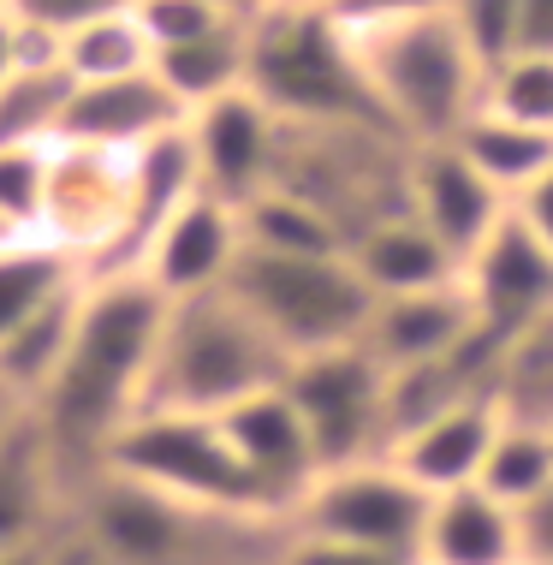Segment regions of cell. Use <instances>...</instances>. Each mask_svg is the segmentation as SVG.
Segmentation results:
<instances>
[{
	"label": "cell",
	"mask_w": 553,
	"mask_h": 565,
	"mask_svg": "<svg viewBox=\"0 0 553 565\" xmlns=\"http://www.w3.org/2000/svg\"><path fill=\"white\" fill-rule=\"evenodd\" d=\"M417 565H524V512H512L476 482L435 494Z\"/></svg>",
	"instance_id": "obj_20"
},
{
	"label": "cell",
	"mask_w": 553,
	"mask_h": 565,
	"mask_svg": "<svg viewBox=\"0 0 553 565\" xmlns=\"http://www.w3.org/2000/svg\"><path fill=\"white\" fill-rule=\"evenodd\" d=\"M428 524V494L393 458H369V465L321 470L304 507L291 512L298 536L345 542V547H375V554H405L417 559Z\"/></svg>",
	"instance_id": "obj_9"
},
{
	"label": "cell",
	"mask_w": 553,
	"mask_h": 565,
	"mask_svg": "<svg viewBox=\"0 0 553 565\" xmlns=\"http://www.w3.org/2000/svg\"><path fill=\"white\" fill-rule=\"evenodd\" d=\"M482 108L518 119L530 131H553V54H512L488 72Z\"/></svg>",
	"instance_id": "obj_30"
},
{
	"label": "cell",
	"mask_w": 553,
	"mask_h": 565,
	"mask_svg": "<svg viewBox=\"0 0 553 565\" xmlns=\"http://www.w3.org/2000/svg\"><path fill=\"white\" fill-rule=\"evenodd\" d=\"M226 440H233L244 477H251L256 500H263L268 518H280V524L291 530V512L304 507V494L316 488L321 477V458L310 447V429H304V417L291 411L286 387H268L256 393V399L233 405L221 417Z\"/></svg>",
	"instance_id": "obj_11"
},
{
	"label": "cell",
	"mask_w": 553,
	"mask_h": 565,
	"mask_svg": "<svg viewBox=\"0 0 553 565\" xmlns=\"http://www.w3.org/2000/svg\"><path fill=\"white\" fill-rule=\"evenodd\" d=\"M351 268L369 286V298H405V292H435V286L458 280V263L435 244V233H423L411 215H393L351 244Z\"/></svg>",
	"instance_id": "obj_21"
},
{
	"label": "cell",
	"mask_w": 553,
	"mask_h": 565,
	"mask_svg": "<svg viewBox=\"0 0 553 565\" xmlns=\"http://www.w3.org/2000/svg\"><path fill=\"white\" fill-rule=\"evenodd\" d=\"M131 12L149 36V54L196 42V36H209V30H221L233 19H251V12H233V7H221V0H131ZM149 66H156V60H149Z\"/></svg>",
	"instance_id": "obj_32"
},
{
	"label": "cell",
	"mask_w": 553,
	"mask_h": 565,
	"mask_svg": "<svg viewBox=\"0 0 553 565\" xmlns=\"http://www.w3.org/2000/svg\"><path fill=\"white\" fill-rule=\"evenodd\" d=\"M78 78L66 66H12L0 78V149H49L66 126Z\"/></svg>",
	"instance_id": "obj_26"
},
{
	"label": "cell",
	"mask_w": 553,
	"mask_h": 565,
	"mask_svg": "<svg viewBox=\"0 0 553 565\" xmlns=\"http://www.w3.org/2000/svg\"><path fill=\"white\" fill-rule=\"evenodd\" d=\"M161 322H167V298L143 274L84 280L60 375L42 393V405L30 411L36 429L49 435L54 458L66 465L72 488H84L96 477L107 447L119 440V429L143 411Z\"/></svg>",
	"instance_id": "obj_1"
},
{
	"label": "cell",
	"mask_w": 553,
	"mask_h": 565,
	"mask_svg": "<svg viewBox=\"0 0 553 565\" xmlns=\"http://www.w3.org/2000/svg\"><path fill=\"white\" fill-rule=\"evenodd\" d=\"M156 78L179 96L184 114H196V108H209V102L244 89L251 84V19H233V24L209 30V36H196V42L161 49Z\"/></svg>",
	"instance_id": "obj_23"
},
{
	"label": "cell",
	"mask_w": 553,
	"mask_h": 565,
	"mask_svg": "<svg viewBox=\"0 0 553 565\" xmlns=\"http://www.w3.org/2000/svg\"><path fill=\"white\" fill-rule=\"evenodd\" d=\"M7 238H12V233H7V226H0V244H7Z\"/></svg>",
	"instance_id": "obj_45"
},
{
	"label": "cell",
	"mask_w": 553,
	"mask_h": 565,
	"mask_svg": "<svg viewBox=\"0 0 553 565\" xmlns=\"http://www.w3.org/2000/svg\"><path fill=\"white\" fill-rule=\"evenodd\" d=\"M179 126H184L179 96L149 66V72H131V78H102V84L72 89L60 143L102 149V156H137V149L173 137Z\"/></svg>",
	"instance_id": "obj_17"
},
{
	"label": "cell",
	"mask_w": 553,
	"mask_h": 565,
	"mask_svg": "<svg viewBox=\"0 0 553 565\" xmlns=\"http://www.w3.org/2000/svg\"><path fill=\"white\" fill-rule=\"evenodd\" d=\"M49 149H0V226L12 238H42V215H49Z\"/></svg>",
	"instance_id": "obj_31"
},
{
	"label": "cell",
	"mask_w": 553,
	"mask_h": 565,
	"mask_svg": "<svg viewBox=\"0 0 553 565\" xmlns=\"http://www.w3.org/2000/svg\"><path fill=\"white\" fill-rule=\"evenodd\" d=\"M453 149L506 196V203H512V196L524 191L535 173H547V167H553V131H530V126L500 119V114H488V108L470 114V126L453 137Z\"/></svg>",
	"instance_id": "obj_24"
},
{
	"label": "cell",
	"mask_w": 553,
	"mask_h": 565,
	"mask_svg": "<svg viewBox=\"0 0 553 565\" xmlns=\"http://www.w3.org/2000/svg\"><path fill=\"white\" fill-rule=\"evenodd\" d=\"M251 89L280 126H387L333 12H251ZM398 137V131H393Z\"/></svg>",
	"instance_id": "obj_4"
},
{
	"label": "cell",
	"mask_w": 553,
	"mask_h": 565,
	"mask_svg": "<svg viewBox=\"0 0 553 565\" xmlns=\"http://www.w3.org/2000/svg\"><path fill=\"white\" fill-rule=\"evenodd\" d=\"M84 292V268L49 238H7L0 244V345L54 316L60 303Z\"/></svg>",
	"instance_id": "obj_22"
},
{
	"label": "cell",
	"mask_w": 553,
	"mask_h": 565,
	"mask_svg": "<svg viewBox=\"0 0 553 565\" xmlns=\"http://www.w3.org/2000/svg\"><path fill=\"white\" fill-rule=\"evenodd\" d=\"M0 12H7V0H0Z\"/></svg>",
	"instance_id": "obj_46"
},
{
	"label": "cell",
	"mask_w": 553,
	"mask_h": 565,
	"mask_svg": "<svg viewBox=\"0 0 553 565\" xmlns=\"http://www.w3.org/2000/svg\"><path fill=\"white\" fill-rule=\"evenodd\" d=\"M453 0H345L333 19L363 30V24H398V19H428V12H447Z\"/></svg>",
	"instance_id": "obj_37"
},
{
	"label": "cell",
	"mask_w": 553,
	"mask_h": 565,
	"mask_svg": "<svg viewBox=\"0 0 553 565\" xmlns=\"http://www.w3.org/2000/svg\"><path fill=\"white\" fill-rule=\"evenodd\" d=\"M274 185L328 215L351 250L369 226L411 215V143L387 126H280Z\"/></svg>",
	"instance_id": "obj_5"
},
{
	"label": "cell",
	"mask_w": 553,
	"mask_h": 565,
	"mask_svg": "<svg viewBox=\"0 0 553 565\" xmlns=\"http://www.w3.org/2000/svg\"><path fill=\"white\" fill-rule=\"evenodd\" d=\"M0 565H54V542L49 547H19V554H0Z\"/></svg>",
	"instance_id": "obj_40"
},
{
	"label": "cell",
	"mask_w": 553,
	"mask_h": 565,
	"mask_svg": "<svg viewBox=\"0 0 553 565\" xmlns=\"http://www.w3.org/2000/svg\"><path fill=\"white\" fill-rule=\"evenodd\" d=\"M12 72V24H7V12H0V78Z\"/></svg>",
	"instance_id": "obj_43"
},
{
	"label": "cell",
	"mask_w": 553,
	"mask_h": 565,
	"mask_svg": "<svg viewBox=\"0 0 553 565\" xmlns=\"http://www.w3.org/2000/svg\"><path fill=\"white\" fill-rule=\"evenodd\" d=\"M411 221L453 256L458 268L482 250V238L506 221V196L488 185L453 143L411 149Z\"/></svg>",
	"instance_id": "obj_15"
},
{
	"label": "cell",
	"mask_w": 553,
	"mask_h": 565,
	"mask_svg": "<svg viewBox=\"0 0 553 565\" xmlns=\"http://www.w3.org/2000/svg\"><path fill=\"white\" fill-rule=\"evenodd\" d=\"M458 286L476 310V328L506 345L518 328H530L535 316L553 310V256L506 209V221L482 238V250L458 268Z\"/></svg>",
	"instance_id": "obj_14"
},
{
	"label": "cell",
	"mask_w": 553,
	"mask_h": 565,
	"mask_svg": "<svg viewBox=\"0 0 553 565\" xmlns=\"http://www.w3.org/2000/svg\"><path fill=\"white\" fill-rule=\"evenodd\" d=\"M184 137L196 156V179L209 196L244 209L251 196L274 185V156H280V119H274L251 89L209 102V108L184 114Z\"/></svg>",
	"instance_id": "obj_12"
},
{
	"label": "cell",
	"mask_w": 553,
	"mask_h": 565,
	"mask_svg": "<svg viewBox=\"0 0 553 565\" xmlns=\"http://www.w3.org/2000/svg\"><path fill=\"white\" fill-rule=\"evenodd\" d=\"M268 7H304V12H340L345 0H268Z\"/></svg>",
	"instance_id": "obj_41"
},
{
	"label": "cell",
	"mask_w": 553,
	"mask_h": 565,
	"mask_svg": "<svg viewBox=\"0 0 553 565\" xmlns=\"http://www.w3.org/2000/svg\"><path fill=\"white\" fill-rule=\"evenodd\" d=\"M126 7H131V0H7V19L42 24V30H54V36L66 42L78 24L107 19V12H126Z\"/></svg>",
	"instance_id": "obj_34"
},
{
	"label": "cell",
	"mask_w": 553,
	"mask_h": 565,
	"mask_svg": "<svg viewBox=\"0 0 553 565\" xmlns=\"http://www.w3.org/2000/svg\"><path fill=\"white\" fill-rule=\"evenodd\" d=\"M286 351L251 322L233 292L167 303V322L149 363L143 411H184V417H226L233 405L286 381Z\"/></svg>",
	"instance_id": "obj_3"
},
{
	"label": "cell",
	"mask_w": 553,
	"mask_h": 565,
	"mask_svg": "<svg viewBox=\"0 0 553 565\" xmlns=\"http://www.w3.org/2000/svg\"><path fill=\"white\" fill-rule=\"evenodd\" d=\"M221 7H233V12H263L268 0H221Z\"/></svg>",
	"instance_id": "obj_44"
},
{
	"label": "cell",
	"mask_w": 553,
	"mask_h": 565,
	"mask_svg": "<svg viewBox=\"0 0 553 565\" xmlns=\"http://www.w3.org/2000/svg\"><path fill=\"white\" fill-rule=\"evenodd\" d=\"M244 226V250H268V256H345V238L328 215H316L304 196H291L280 185H268L263 196L238 209Z\"/></svg>",
	"instance_id": "obj_27"
},
{
	"label": "cell",
	"mask_w": 553,
	"mask_h": 565,
	"mask_svg": "<svg viewBox=\"0 0 553 565\" xmlns=\"http://www.w3.org/2000/svg\"><path fill=\"white\" fill-rule=\"evenodd\" d=\"M476 488H488L512 512H530L553 488V429H530V423L500 417V435L488 447V465L476 477Z\"/></svg>",
	"instance_id": "obj_28"
},
{
	"label": "cell",
	"mask_w": 553,
	"mask_h": 565,
	"mask_svg": "<svg viewBox=\"0 0 553 565\" xmlns=\"http://www.w3.org/2000/svg\"><path fill=\"white\" fill-rule=\"evenodd\" d=\"M494 435H500L494 399H465V405L440 411V417L417 423L411 435H398L387 447V458L435 500V494H453V488H470L482 477Z\"/></svg>",
	"instance_id": "obj_19"
},
{
	"label": "cell",
	"mask_w": 553,
	"mask_h": 565,
	"mask_svg": "<svg viewBox=\"0 0 553 565\" xmlns=\"http://www.w3.org/2000/svg\"><path fill=\"white\" fill-rule=\"evenodd\" d=\"M524 565H553V488L524 512Z\"/></svg>",
	"instance_id": "obj_38"
},
{
	"label": "cell",
	"mask_w": 553,
	"mask_h": 565,
	"mask_svg": "<svg viewBox=\"0 0 553 565\" xmlns=\"http://www.w3.org/2000/svg\"><path fill=\"white\" fill-rule=\"evenodd\" d=\"M131 203V156H102V149L54 143L49 161V215H42V238L60 244L72 263L89 274L107 268L126 226Z\"/></svg>",
	"instance_id": "obj_10"
},
{
	"label": "cell",
	"mask_w": 553,
	"mask_h": 565,
	"mask_svg": "<svg viewBox=\"0 0 553 565\" xmlns=\"http://www.w3.org/2000/svg\"><path fill=\"white\" fill-rule=\"evenodd\" d=\"M494 411L506 423L553 429V310L535 316L500 345L494 363Z\"/></svg>",
	"instance_id": "obj_25"
},
{
	"label": "cell",
	"mask_w": 553,
	"mask_h": 565,
	"mask_svg": "<svg viewBox=\"0 0 553 565\" xmlns=\"http://www.w3.org/2000/svg\"><path fill=\"white\" fill-rule=\"evenodd\" d=\"M453 24L458 36L470 42V54L482 60V72H494L500 60L518 54V36H524V0H453Z\"/></svg>",
	"instance_id": "obj_33"
},
{
	"label": "cell",
	"mask_w": 553,
	"mask_h": 565,
	"mask_svg": "<svg viewBox=\"0 0 553 565\" xmlns=\"http://www.w3.org/2000/svg\"><path fill=\"white\" fill-rule=\"evenodd\" d=\"M351 54L375 96L387 131H398L411 149L423 143H453L482 108V60L458 36L453 12H428V19H398V24H363L351 30Z\"/></svg>",
	"instance_id": "obj_2"
},
{
	"label": "cell",
	"mask_w": 553,
	"mask_h": 565,
	"mask_svg": "<svg viewBox=\"0 0 553 565\" xmlns=\"http://www.w3.org/2000/svg\"><path fill=\"white\" fill-rule=\"evenodd\" d=\"M107 477H126L137 488L179 500L196 512H233V518H268L256 500L251 477H244L233 440H226L221 417H184V411H137L119 429V440L102 458ZM280 524V518H268Z\"/></svg>",
	"instance_id": "obj_7"
},
{
	"label": "cell",
	"mask_w": 553,
	"mask_h": 565,
	"mask_svg": "<svg viewBox=\"0 0 553 565\" xmlns=\"http://www.w3.org/2000/svg\"><path fill=\"white\" fill-rule=\"evenodd\" d=\"M476 310L465 298V286H435V292H405V298H375L369 303V322L358 333V345L381 363L387 375L398 370H423L440 363L453 351H465L476 340Z\"/></svg>",
	"instance_id": "obj_18"
},
{
	"label": "cell",
	"mask_w": 553,
	"mask_h": 565,
	"mask_svg": "<svg viewBox=\"0 0 553 565\" xmlns=\"http://www.w3.org/2000/svg\"><path fill=\"white\" fill-rule=\"evenodd\" d=\"M506 209H512V221L524 226V233H530L535 244H542L547 256H553V167H547V173H535L530 185L518 191Z\"/></svg>",
	"instance_id": "obj_36"
},
{
	"label": "cell",
	"mask_w": 553,
	"mask_h": 565,
	"mask_svg": "<svg viewBox=\"0 0 553 565\" xmlns=\"http://www.w3.org/2000/svg\"><path fill=\"white\" fill-rule=\"evenodd\" d=\"M518 54H553V0H524V36Z\"/></svg>",
	"instance_id": "obj_39"
},
{
	"label": "cell",
	"mask_w": 553,
	"mask_h": 565,
	"mask_svg": "<svg viewBox=\"0 0 553 565\" xmlns=\"http://www.w3.org/2000/svg\"><path fill=\"white\" fill-rule=\"evenodd\" d=\"M19 417H24V411H19V405H12V399H7V393H0V440H7L12 429H19Z\"/></svg>",
	"instance_id": "obj_42"
},
{
	"label": "cell",
	"mask_w": 553,
	"mask_h": 565,
	"mask_svg": "<svg viewBox=\"0 0 553 565\" xmlns=\"http://www.w3.org/2000/svg\"><path fill=\"white\" fill-rule=\"evenodd\" d=\"M280 565H417L405 554H375V547H345V542H321V536H298L291 530L280 547Z\"/></svg>",
	"instance_id": "obj_35"
},
{
	"label": "cell",
	"mask_w": 553,
	"mask_h": 565,
	"mask_svg": "<svg viewBox=\"0 0 553 565\" xmlns=\"http://www.w3.org/2000/svg\"><path fill=\"white\" fill-rule=\"evenodd\" d=\"M149 36L137 24V12H107V19H89L66 36V72L78 84H102V78H131V72H149Z\"/></svg>",
	"instance_id": "obj_29"
},
{
	"label": "cell",
	"mask_w": 553,
	"mask_h": 565,
	"mask_svg": "<svg viewBox=\"0 0 553 565\" xmlns=\"http://www.w3.org/2000/svg\"><path fill=\"white\" fill-rule=\"evenodd\" d=\"M251 322L286 351V363L316 358V351L358 345L369 322V286L358 280L351 256H268L244 250L233 280H226Z\"/></svg>",
	"instance_id": "obj_6"
},
{
	"label": "cell",
	"mask_w": 553,
	"mask_h": 565,
	"mask_svg": "<svg viewBox=\"0 0 553 565\" xmlns=\"http://www.w3.org/2000/svg\"><path fill=\"white\" fill-rule=\"evenodd\" d=\"M238 256H244L238 209L221 203V196H209V191H196L156 233V244L143 250V268L137 274H143L167 303H191V298L226 292Z\"/></svg>",
	"instance_id": "obj_13"
},
{
	"label": "cell",
	"mask_w": 553,
	"mask_h": 565,
	"mask_svg": "<svg viewBox=\"0 0 553 565\" xmlns=\"http://www.w3.org/2000/svg\"><path fill=\"white\" fill-rule=\"evenodd\" d=\"M286 399L310 429L321 470L387 458V370L363 345L316 351L286 370Z\"/></svg>",
	"instance_id": "obj_8"
},
{
	"label": "cell",
	"mask_w": 553,
	"mask_h": 565,
	"mask_svg": "<svg viewBox=\"0 0 553 565\" xmlns=\"http://www.w3.org/2000/svg\"><path fill=\"white\" fill-rule=\"evenodd\" d=\"M72 500H78V488H72L66 465L24 411L19 429L0 440V554L60 542L72 524Z\"/></svg>",
	"instance_id": "obj_16"
}]
</instances>
